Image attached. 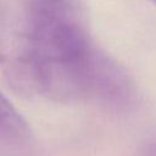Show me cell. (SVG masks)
Here are the masks:
<instances>
[{"label":"cell","instance_id":"7a4b0ae2","mask_svg":"<svg viewBox=\"0 0 156 156\" xmlns=\"http://www.w3.org/2000/svg\"><path fill=\"white\" fill-rule=\"evenodd\" d=\"M30 135L27 121L0 91V146L21 147L30 140Z\"/></svg>","mask_w":156,"mask_h":156},{"label":"cell","instance_id":"3957f363","mask_svg":"<svg viewBox=\"0 0 156 156\" xmlns=\"http://www.w3.org/2000/svg\"><path fill=\"white\" fill-rule=\"evenodd\" d=\"M149 1H150V2H152V4H155V5H156V0H149Z\"/></svg>","mask_w":156,"mask_h":156},{"label":"cell","instance_id":"6da1fadb","mask_svg":"<svg viewBox=\"0 0 156 156\" xmlns=\"http://www.w3.org/2000/svg\"><path fill=\"white\" fill-rule=\"evenodd\" d=\"M0 40V69L26 98L74 101L91 55L84 0H18Z\"/></svg>","mask_w":156,"mask_h":156}]
</instances>
